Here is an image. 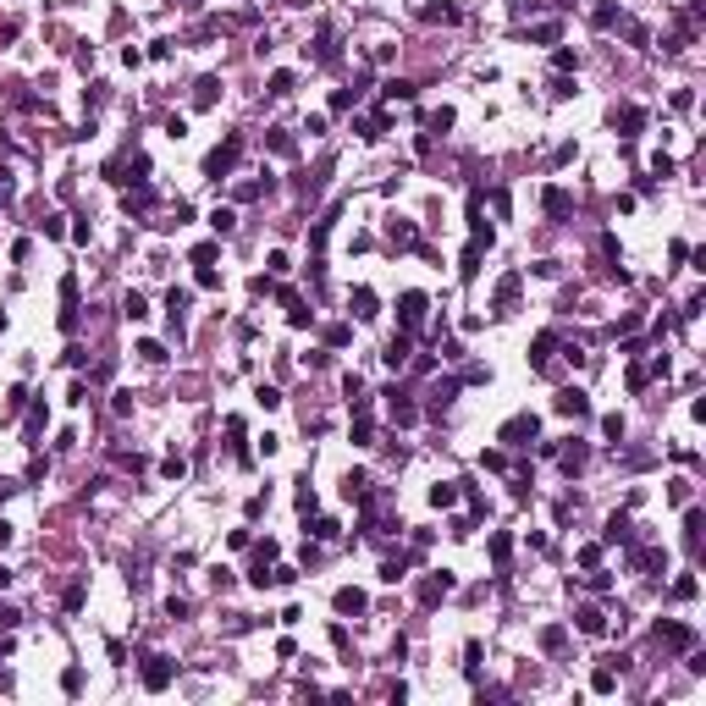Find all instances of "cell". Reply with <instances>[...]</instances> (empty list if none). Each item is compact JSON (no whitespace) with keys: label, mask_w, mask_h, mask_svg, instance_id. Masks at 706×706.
Segmentation results:
<instances>
[{"label":"cell","mask_w":706,"mask_h":706,"mask_svg":"<svg viewBox=\"0 0 706 706\" xmlns=\"http://www.w3.org/2000/svg\"><path fill=\"white\" fill-rule=\"evenodd\" d=\"M635 536V530H629V513H613V519H607V541H629Z\"/></svg>","instance_id":"d6a6232c"},{"label":"cell","mask_w":706,"mask_h":706,"mask_svg":"<svg viewBox=\"0 0 706 706\" xmlns=\"http://www.w3.org/2000/svg\"><path fill=\"white\" fill-rule=\"evenodd\" d=\"M552 66H558V72H574V66H580V56H574V50H558V56H552Z\"/></svg>","instance_id":"681fc988"},{"label":"cell","mask_w":706,"mask_h":706,"mask_svg":"<svg viewBox=\"0 0 706 706\" xmlns=\"http://www.w3.org/2000/svg\"><path fill=\"white\" fill-rule=\"evenodd\" d=\"M292 83H298L292 72H270V94H292Z\"/></svg>","instance_id":"7bdbcfd3"},{"label":"cell","mask_w":706,"mask_h":706,"mask_svg":"<svg viewBox=\"0 0 706 706\" xmlns=\"http://www.w3.org/2000/svg\"><path fill=\"white\" fill-rule=\"evenodd\" d=\"M381 94H387V100H414L419 88H414V83H403V78H392V83L381 88Z\"/></svg>","instance_id":"d590c367"},{"label":"cell","mask_w":706,"mask_h":706,"mask_svg":"<svg viewBox=\"0 0 706 706\" xmlns=\"http://www.w3.org/2000/svg\"><path fill=\"white\" fill-rule=\"evenodd\" d=\"M387 397H392V419H397V425H414V419H419V409H414V403H409L403 392H397V387H392Z\"/></svg>","instance_id":"9a60e30c"},{"label":"cell","mask_w":706,"mask_h":706,"mask_svg":"<svg viewBox=\"0 0 706 706\" xmlns=\"http://www.w3.org/2000/svg\"><path fill=\"white\" fill-rule=\"evenodd\" d=\"M171 679H177V662H171L166 651H149L144 657V690L160 695V690H171Z\"/></svg>","instance_id":"3957f363"},{"label":"cell","mask_w":706,"mask_h":706,"mask_svg":"<svg viewBox=\"0 0 706 706\" xmlns=\"http://www.w3.org/2000/svg\"><path fill=\"white\" fill-rule=\"evenodd\" d=\"M590 690H596V695H613V690H618V673H613V667H596V673H590Z\"/></svg>","instance_id":"cb8c5ba5"},{"label":"cell","mask_w":706,"mask_h":706,"mask_svg":"<svg viewBox=\"0 0 706 706\" xmlns=\"http://www.w3.org/2000/svg\"><path fill=\"white\" fill-rule=\"evenodd\" d=\"M392 243L397 249H419V232L409 227V221H392Z\"/></svg>","instance_id":"484cf974"},{"label":"cell","mask_w":706,"mask_h":706,"mask_svg":"<svg viewBox=\"0 0 706 706\" xmlns=\"http://www.w3.org/2000/svg\"><path fill=\"white\" fill-rule=\"evenodd\" d=\"M403 574H409V558H387V563H381V580H387V585H397Z\"/></svg>","instance_id":"1f68e13d"},{"label":"cell","mask_w":706,"mask_h":706,"mask_svg":"<svg viewBox=\"0 0 706 706\" xmlns=\"http://www.w3.org/2000/svg\"><path fill=\"white\" fill-rule=\"evenodd\" d=\"M602 431H607L613 441H623V414H602Z\"/></svg>","instance_id":"7dc6e473"},{"label":"cell","mask_w":706,"mask_h":706,"mask_svg":"<svg viewBox=\"0 0 706 706\" xmlns=\"http://www.w3.org/2000/svg\"><path fill=\"white\" fill-rule=\"evenodd\" d=\"M210 227H215V237H232V232H237V210H210Z\"/></svg>","instance_id":"2e32d148"},{"label":"cell","mask_w":706,"mask_h":706,"mask_svg":"<svg viewBox=\"0 0 706 706\" xmlns=\"http://www.w3.org/2000/svg\"><path fill=\"white\" fill-rule=\"evenodd\" d=\"M563 640H568V629H563V623H546V629H541V645H546V651H558Z\"/></svg>","instance_id":"e575fe53"},{"label":"cell","mask_w":706,"mask_h":706,"mask_svg":"<svg viewBox=\"0 0 706 706\" xmlns=\"http://www.w3.org/2000/svg\"><path fill=\"white\" fill-rule=\"evenodd\" d=\"M613 127H618L623 138H635V133L645 127V111L640 105H618V111H613Z\"/></svg>","instance_id":"8fae6325"},{"label":"cell","mask_w":706,"mask_h":706,"mask_svg":"<svg viewBox=\"0 0 706 706\" xmlns=\"http://www.w3.org/2000/svg\"><path fill=\"white\" fill-rule=\"evenodd\" d=\"M237 155H243V133H232L227 144H215V149L205 155V177H210V183H221V177L237 166Z\"/></svg>","instance_id":"6da1fadb"},{"label":"cell","mask_w":706,"mask_h":706,"mask_svg":"<svg viewBox=\"0 0 706 706\" xmlns=\"http://www.w3.org/2000/svg\"><path fill=\"white\" fill-rule=\"evenodd\" d=\"M508 552H513V536H508V530H497V536H491V563H497V568H508Z\"/></svg>","instance_id":"7402d4cb"},{"label":"cell","mask_w":706,"mask_h":706,"mask_svg":"<svg viewBox=\"0 0 706 706\" xmlns=\"http://www.w3.org/2000/svg\"><path fill=\"white\" fill-rule=\"evenodd\" d=\"M0 332H6V314H0Z\"/></svg>","instance_id":"6125c7cd"},{"label":"cell","mask_w":706,"mask_h":706,"mask_svg":"<svg viewBox=\"0 0 706 706\" xmlns=\"http://www.w3.org/2000/svg\"><path fill=\"white\" fill-rule=\"evenodd\" d=\"M265 149H270V155H298V144H292V133H282V127H276V133L265 138Z\"/></svg>","instance_id":"f1b7e54d"},{"label":"cell","mask_w":706,"mask_h":706,"mask_svg":"<svg viewBox=\"0 0 706 706\" xmlns=\"http://www.w3.org/2000/svg\"><path fill=\"white\" fill-rule=\"evenodd\" d=\"M558 414H568V419H585V414H590V397H585L580 387H563V392H558Z\"/></svg>","instance_id":"30bf717a"},{"label":"cell","mask_w":706,"mask_h":706,"mask_svg":"<svg viewBox=\"0 0 706 706\" xmlns=\"http://www.w3.org/2000/svg\"><path fill=\"white\" fill-rule=\"evenodd\" d=\"M332 607L342 613V618H359V613L370 607V596H364V590H353V585H342V590L332 596Z\"/></svg>","instance_id":"9c48e42d"},{"label":"cell","mask_w":706,"mask_h":706,"mask_svg":"<svg viewBox=\"0 0 706 706\" xmlns=\"http://www.w3.org/2000/svg\"><path fill=\"white\" fill-rule=\"evenodd\" d=\"M464 673H469V679H480V640L464 645Z\"/></svg>","instance_id":"74e56055"},{"label":"cell","mask_w":706,"mask_h":706,"mask_svg":"<svg viewBox=\"0 0 706 706\" xmlns=\"http://www.w3.org/2000/svg\"><path fill=\"white\" fill-rule=\"evenodd\" d=\"M309 536H314V541H337V519H314Z\"/></svg>","instance_id":"bcb514c9"},{"label":"cell","mask_w":706,"mask_h":706,"mask_svg":"<svg viewBox=\"0 0 706 706\" xmlns=\"http://www.w3.org/2000/svg\"><path fill=\"white\" fill-rule=\"evenodd\" d=\"M695 590H701V580H695V574H685V580H673V590H667V596H673V602H695Z\"/></svg>","instance_id":"603a6c76"},{"label":"cell","mask_w":706,"mask_h":706,"mask_svg":"<svg viewBox=\"0 0 706 706\" xmlns=\"http://www.w3.org/2000/svg\"><path fill=\"white\" fill-rule=\"evenodd\" d=\"M0 546H11V524L0 519Z\"/></svg>","instance_id":"680465c9"},{"label":"cell","mask_w":706,"mask_h":706,"mask_svg":"<svg viewBox=\"0 0 706 706\" xmlns=\"http://www.w3.org/2000/svg\"><path fill=\"white\" fill-rule=\"evenodd\" d=\"M701 524H706V513H701V508H690V513H685V546H690V552L701 546Z\"/></svg>","instance_id":"d6986e66"},{"label":"cell","mask_w":706,"mask_h":706,"mask_svg":"<svg viewBox=\"0 0 706 706\" xmlns=\"http://www.w3.org/2000/svg\"><path fill=\"white\" fill-rule=\"evenodd\" d=\"M138 353H144L149 364H166V348H160V342H138Z\"/></svg>","instance_id":"c3c4849f"},{"label":"cell","mask_w":706,"mask_h":706,"mask_svg":"<svg viewBox=\"0 0 706 706\" xmlns=\"http://www.w3.org/2000/svg\"><path fill=\"white\" fill-rule=\"evenodd\" d=\"M44 419H50V414H44V403H34V414H28V447H34V436L44 431Z\"/></svg>","instance_id":"60d3db41"},{"label":"cell","mask_w":706,"mask_h":706,"mask_svg":"<svg viewBox=\"0 0 706 706\" xmlns=\"http://www.w3.org/2000/svg\"><path fill=\"white\" fill-rule=\"evenodd\" d=\"M409 342H414V337H392V342H387V353H381V359H387V364H409Z\"/></svg>","instance_id":"44dd1931"},{"label":"cell","mask_w":706,"mask_h":706,"mask_svg":"<svg viewBox=\"0 0 706 706\" xmlns=\"http://www.w3.org/2000/svg\"><path fill=\"white\" fill-rule=\"evenodd\" d=\"M458 502V480H436L431 486V508H453Z\"/></svg>","instance_id":"ac0fdd59"},{"label":"cell","mask_w":706,"mask_h":706,"mask_svg":"<svg viewBox=\"0 0 706 706\" xmlns=\"http://www.w3.org/2000/svg\"><path fill=\"white\" fill-rule=\"evenodd\" d=\"M568 94H574V83H568V78L558 72V78H552V100H568Z\"/></svg>","instance_id":"9f6ffc18"},{"label":"cell","mask_w":706,"mask_h":706,"mask_svg":"<svg viewBox=\"0 0 706 706\" xmlns=\"http://www.w3.org/2000/svg\"><path fill=\"white\" fill-rule=\"evenodd\" d=\"M0 199H11V183H6V177H0Z\"/></svg>","instance_id":"94428289"},{"label":"cell","mask_w":706,"mask_h":706,"mask_svg":"<svg viewBox=\"0 0 706 706\" xmlns=\"http://www.w3.org/2000/svg\"><path fill=\"white\" fill-rule=\"evenodd\" d=\"M453 122H458V116H453V111H447V105H441V111H431V133H447V127H453Z\"/></svg>","instance_id":"ee69618b"},{"label":"cell","mask_w":706,"mask_h":706,"mask_svg":"<svg viewBox=\"0 0 706 706\" xmlns=\"http://www.w3.org/2000/svg\"><path fill=\"white\" fill-rule=\"evenodd\" d=\"M260 409H282V392H276V387H260Z\"/></svg>","instance_id":"db71d44e"},{"label":"cell","mask_w":706,"mask_h":706,"mask_svg":"<svg viewBox=\"0 0 706 706\" xmlns=\"http://www.w3.org/2000/svg\"><path fill=\"white\" fill-rule=\"evenodd\" d=\"M425 309H431V298H425V292H403V298H397V326H403V337H419V326H425Z\"/></svg>","instance_id":"7a4b0ae2"},{"label":"cell","mask_w":706,"mask_h":706,"mask_svg":"<svg viewBox=\"0 0 706 706\" xmlns=\"http://www.w3.org/2000/svg\"><path fill=\"white\" fill-rule=\"evenodd\" d=\"M552 348H558V332H541L536 348H530V364H536V370H552Z\"/></svg>","instance_id":"7c38bea8"},{"label":"cell","mask_w":706,"mask_h":706,"mask_svg":"<svg viewBox=\"0 0 706 706\" xmlns=\"http://www.w3.org/2000/svg\"><path fill=\"white\" fill-rule=\"evenodd\" d=\"M160 475H166V480H183V475H188V458H183V453H166V464H160Z\"/></svg>","instance_id":"836d02e7"},{"label":"cell","mask_w":706,"mask_h":706,"mask_svg":"<svg viewBox=\"0 0 706 706\" xmlns=\"http://www.w3.org/2000/svg\"><path fill=\"white\" fill-rule=\"evenodd\" d=\"M585 458H590V453H585L580 441H574V447H563V475H574V469H585Z\"/></svg>","instance_id":"4dcf8cb0"},{"label":"cell","mask_w":706,"mask_h":706,"mask_svg":"<svg viewBox=\"0 0 706 706\" xmlns=\"http://www.w3.org/2000/svg\"><path fill=\"white\" fill-rule=\"evenodd\" d=\"M519 287H524V276H519V270H508V276L497 282V298H491V309H497V314H513V304H519Z\"/></svg>","instance_id":"277c9868"},{"label":"cell","mask_w":706,"mask_h":706,"mask_svg":"<svg viewBox=\"0 0 706 706\" xmlns=\"http://www.w3.org/2000/svg\"><path fill=\"white\" fill-rule=\"evenodd\" d=\"M61 690H66V695H78V690H83V667H66V673H61Z\"/></svg>","instance_id":"b9f144b4"},{"label":"cell","mask_w":706,"mask_h":706,"mask_svg":"<svg viewBox=\"0 0 706 706\" xmlns=\"http://www.w3.org/2000/svg\"><path fill=\"white\" fill-rule=\"evenodd\" d=\"M348 337H353L348 326H326V342H332V348H342V342H348Z\"/></svg>","instance_id":"6f0895ef"},{"label":"cell","mask_w":706,"mask_h":706,"mask_svg":"<svg viewBox=\"0 0 706 706\" xmlns=\"http://www.w3.org/2000/svg\"><path fill=\"white\" fill-rule=\"evenodd\" d=\"M590 590H602V596H607V590H613V574H602V568H590Z\"/></svg>","instance_id":"11a10c76"},{"label":"cell","mask_w":706,"mask_h":706,"mask_svg":"<svg viewBox=\"0 0 706 706\" xmlns=\"http://www.w3.org/2000/svg\"><path fill=\"white\" fill-rule=\"evenodd\" d=\"M480 464H486V469H508V458H502L497 447H486V453H480Z\"/></svg>","instance_id":"f5cc1de1"},{"label":"cell","mask_w":706,"mask_h":706,"mask_svg":"<svg viewBox=\"0 0 706 706\" xmlns=\"http://www.w3.org/2000/svg\"><path fill=\"white\" fill-rule=\"evenodd\" d=\"M314 61H326V66L337 61V34H332V28H320V39H314Z\"/></svg>","instance_id":"ffe728a7"},{"label":"cell","mask_w":706,"mask_h":706,"mask_svg":"<svg viewBox=\"0 0 706 706\" xmlns=\"http://www.w3.org/2000/svg\"><path fill=\"white\" fill-rule=\"evenodd\" d=\"M419 17H425V22H458V6H453V0H441V6H425Z\"/></svg>","instance_id":"4316f807"},{"label":"cell","mask_w":706,"mask_h":706,"mask_svg":"<svg viewBox=\"0 0 706 706\" xmlns=\"http://www.w3.org/2000/svg\"><path fill=\"white\" fill-rule=\"evenodd\" d=\"M657 640H662V645H673V651H690V645H695V629H690V623L662 618V623H657Z\"/></svg>","instance_id":"8992f818"},{"label":"cell","mask_w":706,"mask_h":706,"mask_svg":"<svg viewBox=\"0 0 706 706\" xmlns=\"http://www.w3.org/2000/svg\"><path fill=\"white\" fill-rule=\"evenodd\" d=\"M491 210H497V215H508V210H513V199H508V188H491Z\"/></svg>","instance_id":"f907efd6"},{"label":"cell","mask_w":706,"mask_h":706,"mask_svg":"<svg viewBox=\"0 0 706 706\" xmlns=\"http://www.w3.org/2000/svg\"><path fill=\"white\" fill-rule=\"evenodd\" d=\"M188 298H193L188 287H171V292H166V309H171V320H177V314L188 309Z\"/></svg>","instance_id":"f35d334b"},{"label":"cell","mask_w":706,"mask_h":706,"mask_svg":"<svg viewBox=\"0 0 706 706\" xmlns=\"http://www.w3.org/2000/svg\"><path fill=\"white\" fill-rule=\"evenodd\" d=\"M348 309L359 314V320H375V314H381V309H375V292H370V287H353V292H348Z\"/></svg>","instance_id":"5bb4252c"},{"label":"cell","mask_w":706,"mask_h":706,"mask_svg":"<svg viewBox=\"0 0 706 706\" xmlns=\"http://www.w3.org/2000/svg\"><path fill=\"white\" fill-rule=\"evenodd\" d=\"M574 623H580V635H607V613H602V607H580Z\"/></svg>","instance_id":"4fadbf2b"},{"label":"cell","mask_w":706,"mask_h":706,"mask_svg":"<svg viewBox=\"0 0 706 706\" xmlns=\"http://www.w3.org/2000/svg\"><path fill=\"white\" fill-rule=\"evenodd\" d=\"M215 88H221L215 78H199V94H193V105H199V111H205V105H215Z\"/></svg>","instance_id":"ab89813d"},{"label":"cell","mask_w":706,"mask_h":706,"mask_svg":"<svg viewBox=\"0 0 706 706\" xmlns=\"http://www.w3.org/2000/svg\"><path fill=\"white\" fill-rule=\"evenodd\" d=\"M122 205H127V215H138V210H149V205H155V188H149V183H138V188H133V193L122 199Z\"/></svg>","instance_id":"e0dca14e"},{"label":"cell","mask_w":706,"mask_h":706,"mask_svg":"<svg viewBox=\"0 0 706 706\" xmlns=\"http://www.w3.org/2000/svg\"><path fill=\"white\" fill-rule=\"evenodd\" d=\"M536 414H513L508 419V425H502V441H508V447H524V441H536Z\"/></svg>","instance_id":"5b68a950"},{"label":"cell","mask_w":706,"mask_h":706,"mask_svg":"<svg viewBox=\"0 0 706 706\" xmlns=\"http://www.w3.org/2000/svg\"><path fill=\"white\" fill-rule=\"evenodd\" d=\"M447 590H453V574H447V568H436L431 580H419V602H425V607H436L441 596H447Z\"/></svg>","instance_id":"ba28073f"},{"label":"cell","mask_w":706,"mask_h":706,"mask_svg":"<svg viewBox=\"0 0 706 706\" xmlns=\"http://www.w3.org/2000/svg\"><path fill=\"white\" fill-rule=\"evenodd\" d=\"M199 287L215 292V287H221V270H215V265H199Z\"/></svg>","instance_id":"f6af8a7d"},{"label":"cell","mask_w":706,"mask_h":706,"mask_svg":"<svg viewBox=\"0 0 706 706\" xmlns=\"http://www.w3.org/2000/svg\"><path fill=\"white\" fill-rule=\"evenodd\" d=\"M662 552H657V546H640V552H635V568H662Z\"/></svg>","instance_id":"8d00e7d4"},{"label":"cell","mask_w":706,"mask_h":706,"mask_svg":"<svg viewBox=\"0 0 706 706\" xmlns=\"http://www.w3.org/2000/svg\"><path fill=\"white\" fill-rule=\"evenodd\" d=\"M11 491H17V486H11V480H0V502H6V497H11Z\"/></svg>","instance_id":"91938a15"},{"label":"cell","mask_w":706,"mask_h":706,"mask_svg":"<svg viewBox=\"0 0 706 706\" xmlns=\"http://www.w3.org/2000/svg\"><path fill=\"white\" fill-rule=\"evenodd\" d=\"M590 22H596V28H618V6H613V0H602V6H596V11H590Z\"/></svg>","instance_id":"83f0119b"},{"label":"cell","mask_w":706,"mask_h":706,"mask_svg":"<svg viewBox=\"0 0 706 706\" xmlns=\"http://www.w3.org/2000/svg\"><path fill=\"white\" fill-rule=\"evenodd\" d=\"M645 381H651V370H645V364H635V370H629V392H645Z\"/></svg>","instance_id":"816d5d0a"},{"label":"cell","mask_w":706,"mask_h":706,"mask_svg":"<svg viewBox=\"0 0 706 706\" xmlns=\"http://www.w3.org/2000/svg\"><path fill=\"white\" fill-rule=\"evenodd\" d=\"M122 314H127V320H144V314H149V298H144V292H127V298H122Z\"/></svg>","instance_id":"d4e9b609"},{"label":"cell","mask_w":706,"mask_h":706,"mask_svg":"<svg viewBox=\"0 0 706 706\" xmlns=\"http://www.w3.org/2000/svg\"><path fill=\"white\" fill-rule=\"evenodd\" d=\"M364 491H370V475H364V469H353V475L342 480V497H364Z\"/></svg>","instance_id":"f546056e"},{"label":"cell","mask_w":706,"mask_h":706,"mask_svg":"<svg viewBox=\"0 0 706 706\" xmlns=\"http://www.w3.org/2000/svg\"><path fill=\"white\" fill-rule=\"evenodd\" d=\"M541 210H546L552 221H563V215H574V193H568V188H546V193H541Z\"/></svg>","instance_id":"52a82bcc"}]
</instances>
